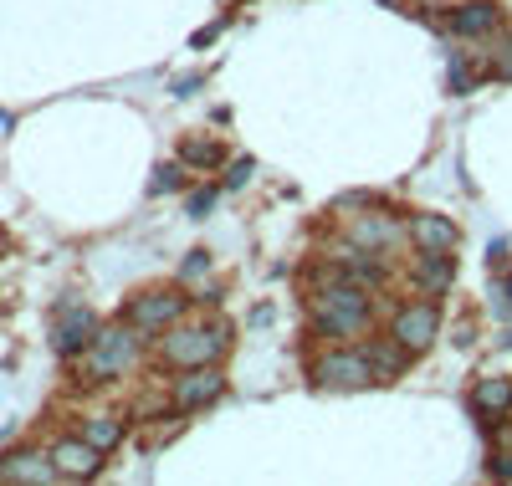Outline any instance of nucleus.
Instances as JSON below:
<instances>
[{
    "label": "nucleus",
    "instance_id": "obj_28",
    "mask_svg": "<svg viewBox=\"0 0 512 486\" xmlns=\"http://www.w3.org/2000/svg\"><path fill=\"white\" fill-rule=\"evenodd\" d=\"M492 476H507L512 481V451L507 456H492Z\"/></svg>",
    "mask_w": 512,
    "mask_h": 486
},
{
    "label": "nucleus",
    "instance_id": "obj_12",
    "mask_svg": "<svg viewBox=\"0 0 512 486\" xmlns=\"http://www.w3.org/2000/svg\"><path fill=\"white\" fill-rule=\"evenodd\" d=\"M405 231H410L415 251H456V246H461L456 220H446V215H410Z\"/></svg>",
    "mask_w": 512,
    "mask_h": 486
},
{
    "label": "nucleus",
    "instance_id": "obj_23",
    "mask_svg": "<svg viewBox=\"0 0 512 486\" xmlns=\"http://www.w3.org/2000/svg\"><path fill=\"white\" fill-rule=\"evenodd\" d=\"M251 174H256V159H236V164H231V174H226V190H241V185L251 180Z\"/></svg>",
    "mask_w": 512,
    "mask_h": 486
},
{
    "label": "nucleus",
    "instance_id": "obj_18",
    "mask_svg": "<svg viewBox=\"0 0 512 486\" xmlns=\"http://www.w3.org/2000/svg\"><path fill=\"white\" fill-rule=\"evenodd\" d=\"M221 159H226V149L216 139H185L180 144V164H190V169H216Z\"/></svg>",
    "mask_w": 512,
    "mask_h": 486
},
{
    "label": "nucleus",
    "instance_id": "obj_5",
    "mask_svg": "<svg viewBox=\"0 0 512 486\" xmlns=\"http://www.w3.org/2000/svg\"><path fill=\"white\" fill-rule=\"evenodd\" d=\"M185 307H190V297H180L175 287H154V292H139L134 302L123 307V323H134L144 338H154L164 328H175L185 318Z\"/></svg>",
    "mask_w": 512,
    "mask_h": 486
},
{
    "label": "nucleus",
    "instance_id": "obj_2",
    "mask_svg": "<svg viewBox=\"0 0 512 486\" xmlns=\"http://www.w3.org/2000/svg\"><path fill=\"white\" fill-rule=\"evenodd\" d=\"M231 343L226 323H175L164 328L159 338V364L169 369H200V364H216Z\"/></svg>",
    "mask_w": 512,
    "mask_h": 486
},
{
    "label": "nucleus",
    "instance_id": "obj_25",
    "mask_svg": "<svg viewBox=\"0 0 512 486\" xmlns=\"http://www.w3.org/2000/svg\"><path fill=\"white\" fill-rule=\"evenodd\" d=\"M210 205H216V190H195V195H190V220H205Z\"/></svg>",
    "mask_w": 512,
    "mask_h": 486
},
{
    "label": "nucleus",
    "instance_id": "obj_4",
    "mask_svg": "<svg viewBox=\"0 0 512 486\" xmlns=\"http://www.w3.org/2000/svg\"><path fill=\"white\" fill-rule=\"evenodd\" d=\"M308 379H313L318 389H344V394H349V389H369V384H379L364 348H328V353H318L313 369H308Z\"/></svg>",
    "mask_w": 512,
    "mask_h": 486
},
{
    "label": "nucleus",
    "instance_id": "obj_20",
    "mask_svg": "<svg viewBox=\"0 0 512 486\" xmlns=\"http://www.w3.org/2000/svg\"><path fill=\"white\" fill-rule=\"evenodd\" d=\"M205 272H210V251H190L185 267H180V282H200Z\"/></svg>",
    "mask_w": 512,
    "mask_h": 486
},
{
    "label": "nucleus",
    "instance_id": "obj_19",
    "mask_svg": "<svg viewBox=\"0 0 512 486\" xmlns=\"http://www.w3.org/2000/svg\"><path fill=\"white\" fill-rule=\"evenodd\" d=\"M180 185H185V169H180V164H159L149 190H154V195H169V190H180Z\"/></svg>",
    "mask_w": 512,
    "mask_h": 486
},
{
    "label": "nucleus",
    "instance_id": "obj_6",
    "mask_svg": "<svg viewBox=\"0 0 512 486\" xmlns=\"http://www.w3.org/2000/svg\"><path fill=\"white\" fill-rule=\"evenodd\" d=\"M390 338H400L410 353H425L436 338H441V307L431 297H415V302H400L395 318H390Z\"/></svg>",
    "mask_w": 512,
    "mask_h": 486
},
{
    "label": "nucleus",
    "instance_id": "obj_11",
    "mask_svg": "<svg viewBox=\"0 0 512 486\" xmlns=\"http://www.w3.org/2000/svg\"><path fill=\"white\" fill-rule=\"evenodd\" d=\"M456 277V261L451 251H415V267H410V282L420 297H441Z\"/></svg>",
    "mask_w": 512,
    "mask_h": 486
},
{
    "label": "nucleus",
    "instance_id": "obj_1",
    "mask_svg": "<svg viewBox=\"0 0 512 486\" xmlns=\"http://www.w3.org/2000/svg\"><path fill=\"white\" fill-rule=\"evenodd\" d=\"M308 323H313V333L328 338V343L359 338V333L374 328V297H369V287L354 282V277H333V282L313 287V297H308Z\"/></svg>",
    "mask_w": 512,
    "mask_h": 486
},
{
    "label": "nucleus",
    "instance_id": "obj_29",
    "mask_svg": "<svg viewBox=\"0 0 512 486\" xmlns=\"http://www.w3.org/2000/svg\"><path fill=\"white\" fill-rule=\"evenodd\" d=\"M216 31H221V21L205 26V31H195V47H210V41H216Z\"/></svg>",
    "mask_w": 512,
    "mask_h": 486
},
{
    "label": "nucleus",
    "instance_id": "obj_27",
    "mask_svg": "<svg viewBox=\"0 0 512 486\" xmlns=\"http://www.w3.org/2000/svg\"><path fill=\"white\" fill-rule=\"evenodd\" d=\"M200 82H205L200 72H185V77H175V98H190V93H195Z\"/></svg>",
    "mask_w": 512,
    "mask_h": 486
},
{
    "label": "nucleus",
    "instance_id": "obj_21",
    "mask_svg": "<svg viewBox=\"0 0 512 486\" xmlns=\"http://www.w3.org/2000/svg\"><path fill=\"white\" fill-rule=\"evenodd\" d=\"M472 82H477V72L451 57V93H472Z\"/></svg>",
    "mask_w": 512,
    "mask_h": 486
},
{
    "label": "nucleus",
    "instance_id": "obj_17",
    "mask_svg": "<svg viewBox=\"0 0 512 486\" xmlns=\"http://www.w3.org/2000/svg\"><path fill=\"white\" fill-rule=\"evenodd\" d=\"M82 435H88L93 446L108 456L118 440H123V420H118V415H88V420H82Z\"/></svg>",
    "mask_w": 512,
    "mask_h": 486
},
{
    "label": "nucleus",
    "instance_id": "obj_8",
    "mask_svg": "<svg viewBox=\"0 0 512 486\" xmlns=\"http://www.w3.org/2000/svg\"><path fill=\"white\" fill-rule=\"evenodd\" d=\"M98 338V318L93 307H77V302H62L57 307V323H52V348L62 359H77V353H88V343Z\"/></svg>",
    "mask_w": 512,
    "mask_h": 486
},
{
    "label": "nucleus",
    "instance_id": "obj_22",
    "mask_svg": "<svg viewBox=\"0 0 512 486\" xmlns=\"http://www.w3.org/2000/svg\"><path fill=\"white\" fill-rule=\"evenodd\" d=\"M492 307H497V318H512V267L502 272V282H497V302H492Z\"/></svg>",
    "mask_w": 512,
    "mask_h": 486
},
{
    "label": "nucleus",
    "instance_id": "obj_24",
    "mask_svg": "<svg viewBox=\"0 0 512 486\" xmlns=\"http://www.w3.org/2000/svg\"><path fill=\"white\" fill-rule=\"evenodd\" d=\"M492 77H512V36H502V47L492 57Z\"/></svg>",
    "mask_w": 512,
    "mask_h": 486
},
{
    "label": "nucleus",
    "instance_id": "obj_9",
    "mask_svg": "<svg viewBox=\"0 0 512 486\" xmlns=\"http://www.w3.org/2000/svg\"><path fill=\"white\" fill-rule=\"evenodd\" d=\"M405 236H410V231L400 226V220H395V215H379V210H369V215H354V226H349V241H354L359 251H374V256L395 251Z\"/></svg>",
    "mask_w": 512,
    "mask_h": 486
},
{
    "label": "nucleus",
    "instance_id": "obj_16",
    "mask_svg": "<svg viewBox=\"0 0 512 486\" xmlns=\"http://www.w3.org/2000/svg\"><path fill=\"white\" fill-rule=\"evenodd\" d=\"M497 26H502V11L492 6V0H472V6L451 11V31L466 36V41H472V36H492Z\"/></svg>",
    "mask_w": 512,
    "mask_h": 486
},
{
    "label": "nucleus",
    "instance_id": "obj_26",
    "mask_svg": "<svg viewBox=\"0 0 512 486\" xmlns=\"http://www.w3.org/2000/svg\"><path fill=\"white\" fill-rule=\"evenodd\" d=\"M487 267L492 272H507V241H492L487 246Z\"/></svg>",
    "mask_w": 512,
    "mask_h": 486
},
{
    "label": "nucleus",
    "instance_id": "obj_13",
    "mask_svg": "<svg viewBox=\"0 0 512 486\" xmlns=\"http://www.w3.org/2000/svg\"><path fill=\"white\" fill-rule=\"evenodd\" d=\"M0 481H26V486H41V481H57L52 451H11L6 461H0Z\"/></svg>",
    "mask_w": 512,
    "mask_h": 486
},
{
    "label": "nucleus",
    "instance_id": "obj_3",
    "mask_svg": "<svg viewBox=\"0 0 512 486\" xmlns=\"http://www.w3.org/2000/svg\"><path fill=\"white\" fill-rule=\"evenodd\" d=\"M139 359V328L134 323H113V328H98V338L82 353V379L88 384H108V379H123Z\"/></svg>",
    "mask_w": 512,
    "mask_h": 486
},
{
    "label": "nucleus",
    "instance_id": "obj_10",
    "mask_svg": "<svg viewBox=\"0 0 512 486\" xmlns=\"http://www.w3.org/2000/svg\"><path fill=\"white\" fill-rule=\"evenodd\" d=\"M52 466L67 481H88V476L103 471V451L93 446L88 435H67V440H57V446H52Z\"/></svg>",
    "mask_w": 512,
    "mask_h": 486
},
{
    "label": "nucleus",
    "instance_id": "obj_15",
    "mask_svg": "<svg viewBox=\"0 0 512 486\" xmlns=\"http://www.w3.org/2000/svg\"><path fill=\"white\" fill-rule=\"evenodd\" d=\"M472 410L482 415V425L502 420V415L512 410V379H502V374L477 379V384H472Z\"/></svg>",
    "mask_w": 512,
    "mask_h": 486
},
{
    "label": "nucleus",
    "instance_id": "obj_14",
    "mask_svg": "<svg viewBox=\"0 0 512 486\" xmlns=\"http://www.w3.org/2000/svg\"><path fill=\"white\" fill-rule=\"evenodd\" d=\"M364 353H369V364H374V379H379V384L400 379V374L410 369V359H415V353H410L400 338H369Z\"/></svg>",
    "mask_w": 512,
    "mask_h": 486
},
{
    "label": "nucleus",
    "instance_id": "obj_7",
    "mask_svg": "<svg viewBox=\"0 0 512 486\" xmlns=\"http://www.w3.org/2000/svg\"><path fill=\"white\" fill-rule=\"evenodd\" d=\"M221 389H226V379L216 374V364L180 369V379L169 384V410L195 415V410H205V405H216V400H221Z\"/></svg>",
    "mask_w": 512,
    "mask_h": 486
}]
</instances>
